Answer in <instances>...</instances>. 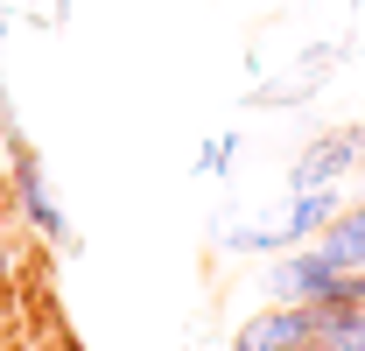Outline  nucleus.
<instances>
[{
	"label": "nucleus",
	"instance_id": "3",
	"mask_svg": "<svg viewBox=\"0 0 365 351\" xmlns=\"http://www.w3.org/2000/svg\"><path fill=\"white\" fill-rule=\"evenodd\" d=\"M317 330H323L317 302H274L267 316L232 330V351H317Z\"/></svg>",
	"mask_w": 365,
	"mask_h": 351
},
{
	"label": "nucleus",
	"instance_id": "7",
	"mask_svg": "<svg viewBox=\"0 0 365 351\" xmlns=\"http://www.w3.org/2000/svg\"><path fill=\"white\" fill-rule=\"evenodd\" d=\"M317 309H323L317 351H365V302H317Z\"/></svg>",
	"mask_w": 365,
	"mask_h": 351
},
{
	"label": "nucleus",
	"instance_id": "2",
	"mask_svg": "<svg viewBox=\"0 0 365 351\" xmlns=\"http://www.w3.org/2000/svg\"><path fill=\"white\" fill-rule=\"evenodd\" d=\"M267 288H274V302H344V267H330L309 239V246H288L267 267Z\"/></svg>",
	"mask_w": 365,
	"mask_h": 351
},
{
	"label": "nucleus",
	"instance_id": "5",
	"mask_svg": "<svg viewBox=\"0 0 365 351\" xmlns=\"http://www.w3.org/2000/svg\"><path fill=\"white\" fill-rule=\"evenodd\" d=\"M359 148H365V133H323L317 148L295 162V176H288V183H295V190H317V183H330V176L351 169V162H359Z\"/></svg>",
	"mask_w": 365,
	"mask_h": 351
},
{
	"label": "nucleus",
	"instance_id": "8",
	"mask_svg": "<svg viewBox=\"0 0 365 351\" xmlns=\"http://www.w3.org/2000/svg\"><path fill=\"white\" fill-rule=\"evenodd\" d=\"M232 148H239V141H211V148H204V176H218V169H232Z\"/></svg>",
	"mask_w": 365,
	"mask_h": 351
},
{
	"label": "nucleus",
	"instance_id": "1",
	"mask_svg": "<svg viewBox=\"0 0 365 351\" xmlns=\"http://www.w3.org/2000/svg\"><path fill=\"white\" fill-rule=\"evenodd\" d=\"M337 211H344V197L330 183H317V190H295L288 211L274 225H239V232H225V246H239V253H288V246H309Z\"/></svg>",
	"mask_w": 365,
	"mask_h": 351
},
{
	"label": "nucleus",
	"instance_id": "9",
	"mask_svg": "<svg viewBox=\"0 0 365 351\" xmlns=\"http://www.w3.org/2000/svg\"><path fill=\"white\" fill-rule=\"evenodd\" d=\"M7 267H14V260H7V246H0V281H7Z\"/></svg>",
	"mask_w": 365,
	"mask_h": 351
},
{
	"label": "nucleus",
	"instance_id": "4",
	"mask_svg": "<svg viewBox=\"0 0 365 351\" xmlns=\"http://www.w3.org/2000/svg\"><path fill=\"white\" fill-rule=\"evenodd\" d=\"M14 211L29 218V232H36V239H63V232H71V218L56 211V197H49L43 169L29 162V148L14 155Z\"/></svg>",
	"mask_w": 365,
	"mask_h": 351
},
{
	"label": "nucleus",
	"instance_id": "6",
	"mask_svg": "<svg viewBox=\"0 0 365 351\" xmlns=\"http://www.w3.org/2000/svg\"><path fill=\"white\" fill-rule=\"evenodd\" d=\"M317 253L330 267H344V274H359V267H365V204H344L337 218L323 225V232H317Z\"/></svg>",
	"mask_w": 365,
	"mask_h": 351
}]
</instances>
